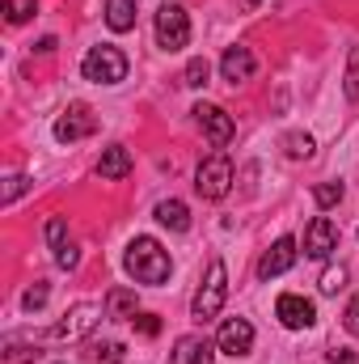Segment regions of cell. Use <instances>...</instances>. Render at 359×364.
Returning a JSON list of instances; mask_svg holds the SVG:
<instances>
[{"instance_id":"6da1fadb","label":"cell","mask_w":359,"mask_h":364,"mask_svg":"<svg viewBox=\"0 0 359 364\" xmlns=\"http://www.w3.org/2000/svg\"><path fill=\"white\" fill-rule=\"evenodd\" d=\"M127 272H131L136 284H165L174 263H170V255L161 250L157 237H136L127 246Z\"/></svg>"},{"instance_id":"7a4b0ae2","label":"cell","mask_w":359,"mask_h":364,"mask_svg":"<svg viewBox=\"0 0 359 364\" xmlns=\"http://www.w3.org/2000/svg\"><path fill=\"white\" fill-rule=\"evenodd\" d=\"M224 296H228V272H224V259H211L203 288L194 292V305H190V314H194L199 322H211V318L224 309Z\"/></svg>"},{"instance_id":"3957f363","label":"cell","mask_w":359,"mask_h":364,"mask_svg":"<svg viewBox=\"0 0 359 364\" xmlns=\"http://www.w3.org/2000/svg\"><path fill=\"white\" fill-rule=\"evenodd\" d=\"M81 73H85V81H93V85H118L127 77V55L118 47L101 43V47H93L89 55L81 60Z\"/></svg>"},{"instance_id":"277c9868","label":"cell","mask_w":359,"mask_h":364,"mask_svg":"<svg viewBox=\"0 0 359 364\" xmlns=\"http://www.w3.org/2000/svg\"><path fill=\"white\" fill-rule=\"evenodd\" d=\"M228 186H233V161H228L224 149H216V153L199 166V174H194V191H199L203 199H224Z\"/></svg>"},{"instance_id":"5b68a950","label":"cell","mask_w":359,"mask_h":364,"mask_svg":"<svg viewBox=\"0 0 359 364\" xmlns=\"http://www.w3.org/2000/svg\"><path fill=\"white\" fill-rule=\"evenodd\" d=\"M157 43L165 51H182L190 43V21H186L182 4H161L157 9Z\"/></svg>"},{"instance_id":"8992f818","label":"cell","mask_w":359,"mask_h":364,"mask_svg":"<svg viewBox=\"0 0 359 364\" xmlns=\"http://www.w3.org/2000/svg\"><path fill=\"white\" fill-rule=\"evenodd\" d=\"M275 314H279V322H283L287 331H304V326L317 322V305H313L309 296H300V292H283V296L275 301Z\"/></svg>"},{"instance_id":"52a82bcc","label":"cell","mask_w":359,"mask_h":364,"mask_svg":"<svg viewBox=\"0 0 359 364\" xmlns=\"http://www.w3.org/2000/svg\"><path fill=\"white\" fill-rule=\"evenodd\" d=\"M334 250H338V225L330 216L309 220V229H304V255L309 259H330Z\"/></svg>"},{"instance_id":"ba28073f","label":"cell","mask_w":359,"mask_h":364,"mask_svg":"<svg viewBox=\"0 0 359 364\" xmlns=\"http://www.w3.org/2000/svg\"><path fill=\"white\" fill-rule=\"evenodd\" d=\"M97 318H101V309L89 305V301H85V305H72V309L64 314V322L51 331V339H60V343H64V339H68V343H72V339H85L93 326H97Z\"/></svg>"},{"instance_id":"9c48e42d","label":"cell","mask_w":359,"mask_h":364,"mask_svg":"<svg viewBox=\"0 0 359 364\" xmlns=\"http://www.w3.org/2000/svg\"><path fill=\"white\" fill-rule=\"evenodd\" d=\"M216 348H220L224 356H250V348H254V326H250L245 318H224V326H220V335H216Z\"/></svg>"},{"instance_id":"30bf717a","label":"cell","mask_w":359,"mask_h":364,"mask_svg":"<svg viewBox=\"0 0 359 364\" xmlns=\"http://www.w3.org/2000/svg\"><path fill=\"white\" fill-rule=\"evenodd\" d=\"M194 119H199V127L207 132V140H211L216 149H224V144L233 140V132H237L233 119H228L220 106H211V102H199V106H194Z\"/></svg>"},{"instance_id":"8fae6325","label":"cell","mask_w":359,"mask_h":364,"mask_svg":"<svg viewBox=\"0 0 359 364\" xmlns=\"http://www.w3.org/2000/svg\"><path fill=\"white\" fill-rule=\"evenodd\" d=\"M93 127H97V119H93V110H89V106H72V110H64V119L55 123V140L72 144V140L89 136Z\"/></svg>"},{"instance_id":"7c38bea8","label":"cell","mask_w":359,"mask_h":364,"mask_svg":"<svg viewBox=\"0 0 359 364\" xmlns=\"http://www.w3.org/2000/svg\"><path fill=\"white\" fill-rule=\"evenodd\" d=\"M254 55H250V47H228L224 51V60H220V77L228 81V85H241V81H250L254 77Z\"/></svg>"},{"instance_id":"4fadbf2b","label":"cell","mask_w":359,"mask_h":364,"mask_svg":"<svg viewBox=\"0 0 359 364\" xmlns=\"http://www.w3.org/2000/svg\"><path fill=\"white\" fill-rule=\"evenodd\" d=\"M292 263H296V237H279V242L270 246L267 255H263V263H258V275H263V279H275V275L287 272Z\"/></svg>"},{"instance_id":"5bb4252c","label":"cell","mask_w":359,"mask_h":364,"mask_svg":"<svg viewBox=\"0 0 359 364\" xmlns=\"http://www.w3.org/2000/svg\"><path fill=\"white\" fill-rule=\"evenodd\" d=\"M97 174L106 182H118L131 174V153L123 149V144H110V149H101V161H97Z\"/></svg>"},{"instance_id":"9a60e30c","label":"cell","mask_w":359,"mask_h":364,"mask_svg":"<svg viewBox=\"0 0 359 364\" xmlns=\"http://www.w3.org/2000/svg\"><path fill=\"white\" fill-rule=\"evenodd\" d=\"M211 343L203 339V335H186L178 339V348H174V364H211Z\"/></svg>"},{"instance_id":"2e32d148","label":"cell","mask_w":359,"mask_h":364,"mask_svg":"<svg viewBox=\"0 0 359 364\" xmlns=\"http://www.w3.org/2000/svg\"><path fill=\"white\" fill-rule=\"evenodd\" d=\"M106 26L114 34H127L136 26V0H106Z\"/></svg>"},{"instance_id":"e0dca14e","label":"cell","mask_w":359,"mask_h":364,"mask_svg":"<svg viewBox=\"0 0 359 364\" xmlns=\"http://www.w3.org/2000/svg\"><path fill=\"white\" fill-rule=\"evenodd\" d=\"M157 220H161L165 229H174V233H186V229H190V212H186L182 199H161V203H157Z\"/></svg>"},{"instance_id":"ac0fdd59","label":"cell","mask_w":359,"mask_h":364,"mask_svg":"<svg viewBox=\"0 0 359 364\" xmlns=\"http://www.w3.org/2000/svg\"><path fill=\"white\" fill-rule=\"evenodd\" d=\"M106 318H136V292L131 288H110L106 292Z\"/></svg>"},{"instance_id":"d6986e66","label":"cell","mask_w":359,"mask_h":364,"mask_svg":"<svg viewBox=\"0 0 359 364\" xmlns=\"http://www.w3.org/2000/svg\"><path fill=\"white\" fill-rule=\"evenodd\" d=\"M47 242H51L55 255H64V250L72 246V242H68V220H64V216H51V220H47Z\"/></svg>"},{"instance_id":"ffe728a7","label":"cell","mask_w":359,"mask_h":364,"mask_svg":"<svg viewBox=\"0 0 359 364\" xmlns=\"http://www.w3.org/2000/svg\"><path fill=\"white\" fill-rule=\"evenodd\" d=\"M207 77H211V64H207L203 55H194V60L186 64V85H194V90H203V85H207Z\"/></svg>"},{"instance_id":"44dd1931","label":"cell","mask_w":359,"mask_h":364,"mask_svg":"<svg viewBox=\"0 0 359 364\" xmlns=\"http://www.w3.org/2000/svg\"><path fill=\"white\" fill-rule=\"evenodd\" d=\"M38 9H34V0H4V17L13 21V26H21V21H30Z\"/></svg>"},{"instance_id":"7402d4cb","label":"cell","mask_w":359,"mask_h":364,"mask_svg":"<svg viewBox=\"0 0 359 364\" xmlns=\"http://www.w3.org/2000/svg\"><path fill=\"white\" fill-rule=\"evenodd\" d=\"M313 199H317L321 208H334V203H343V182H321V186H313Z\"/></svg>"},{"instance_id":"603a6c76","label":"cell","mask_w":359,"mask_h":364,"mask_svg":"<svg viewBox=\"0 0 359 364\" xmlns=\"http://www.w3.org/2000/svg\"><path fill=\"white\" fill-rule=\"evenodd\" d=\"M283 144H287V153H292V157H313V136H300V132H292Z\"/></svg>"},{"instance_id":"cb8c5ba5","label":"cell","mask_w":359,"mask_h":364,"mask_svg":"<svg viewBox=\"0 0 359 364\" xmlns=\"http://www.w3.org/2000/svg\"><path fill=\"white\" fill-rule=\"evenodd\" d=\"M123 343H101V348H93V360L97 364H123Z\"/></svg>"},{"instance_id":"d4e9b609","label":"cell","mask_w":359,"mask_h":364,"mask_svg":"<svg viewBox=\"0 0 359 364\" xmlns=\"http://www.w3.org/2000/svg\"><path fill=\"white\" fill-rule=\"evenodd\" d=\"M47 296H51V288H47V284H34V288H26L21 305H26V309H43V305H47Z\"/></svg>"},{"instance_id":"484cf974","label":"cell","mask_w":359,"mask_h":364,"mask_svg":"<svg viewBox=\"0 0 359 364\" xmlns=\"http://www.w3.org/2000/svg\"><path fill=\"white\" fill-rule=\"evenodd\" d=\"M343 284H347V272H343V267H330V272L321 275V292H326V296H334Z\"/></svg>"},{"instance_id":"4316f807","label":"cell","mask_w":359,"mask_h":364,"mask_svg":"<svg viewBox=\"0 0 359 364\" xmlns=\"http://www.w3.org/2000/svg\"><path fill=\"white\" fill-rule=\"evenodd\" d=\"M347 97L359 102V47L351 51V68H347Z\"/></svg>"},{"instance_id":"83f0119b","label":"cell","mask_w":359,"mask_h":364,"mask_svg":"<svg viewBox=\"0 0 359 364\" xmlns=\"http://www.w3.org/2000/svg\"><path fill=\"white\" fill-rule=\"evenodd\" d=\"M131 322H136V331H140V335H148V339H153V335L161 331V322H157V314H136Z\"/></svg>"},{"instance_id":"f1b7e54d","label":"cell","mask_w":359,"mask_h":364,"mask_svg":"<svg viewBox=\"0 0 359 364\" xmlns=\"http://www.w3.org/2000/svg\"><path fill=\"white\" fill-rule=\"evenodd\" d=\"M343 326H347L351 335H359V296L347 305V314H343Z\"/></svg>"},{"instance_id":"f546056e","label":"cell","mask_w":359,"mask_h":364,"mask_svg":"<svg viewBox=\"0 0 359 364\" xmlns=\"http://www.w3.org/2000/svg\"><path fill=\"white\" fill-rule=\"evenodd\" d=\"M21 186H26V178H17V174H13V178H9V186H4V203H13V199L21 195Z\"/></svg>"},{"instance_id":"4dcf8cb0","label":"cell","mask_w":359,"mask_h":364,"mask_svg":"<svg viewBox=\"0 0 359 364\" xmlns=\"http://www.w3.org/2000/svg\"><path fill=\"white\" fill-rule=\"evenodd\" d=\"M330 364H359V360L347 352V348H334V352H330Z\"/></svg>"},{"instance_id":"1f68e13d","label":"cell","mask_w":359,"mask_h":364,"mask_svg":"<svg viewBox=\"0 0 359 364\" xmlns=\"http://www.w3.org/2000/svg\"><path fill=\"white\" fill-rule=\"evenodd\" d=\"M241 4H245V9H254V4H258V0H241Z\"/></svg>"}]
</instances>
